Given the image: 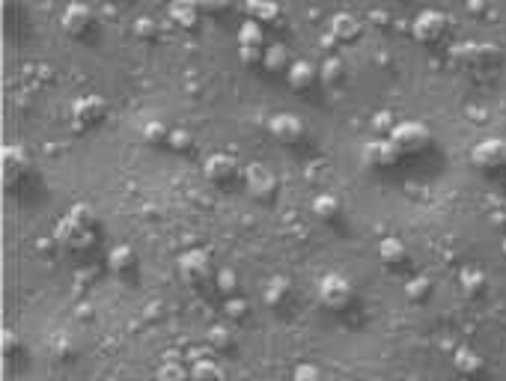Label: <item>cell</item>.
I'll use <instances>...</instances> for the list:
<instances>
[{
  "mask_svg": "<svg viewBox=\"0 0 506 381\" xmlns=\"http://www.w3.org/2000/svg\"><path fill=\"white\" fill-rule=\"evenodd\" d=\"M450 54L455 63H465V66H474V60H476V42H455L450 48Z\"/></svg>",
  "mask_w": 506,
  "mask_h": 381,
  "instance_id": "4dcf8cb0",
  "label": "cell"
},
{
  "mask_svg": "<svg viewBox=\"0 0 506 381\" xmlns=\"http://www.w3.org/2000/svg\"><path fill=\"white\" fill-rule=\"evenodd\" d=\"M105 113H108V105L101 96H81V98H74V105H72V122L78 131H84V129L98 125L105 120Z\"/></svg>",
  "mask_w": 506,
  "mask_h": 381,
  "instance_id": "3957f363",
  "label": "cell"
},
{
  "mask_svg": "<svg viewBox=\"0 0 506 381\" xmlns=\"http://www.w3.org/2000/svg\"><path fill=\"white\" fill-rule=\"evenodd\" d=\"M286 78H289V86H292V90H307V86H313L319 81V69H316L310 60H295L292 66H289Z\"/></svg>",
  "mask_w": 506,
  "mask_h": 381,
  "instance_id": "9a60e30c",
  "label": "cell"
},
{
  "mask_svg": "<svg viewBox=\"0 0 506 381\" xmlns=\"http://www.w3.org/2000/svg\"><path fill=\"white\" fill-rule=\"evenodd\" d=\"M191 381H223V370L214 361H197L191 370Z\"/></svg>",
  "mask_w": 506,
  "mask_h": 381,
  "instance_id": "83f0119b",
  "label": "cell"
},
{
  "mask_svg": "<svg viewBox=\"0 0 506 381\" xmlns=\"http://www.w3.org/2000/svg\"><path fill=\"white\" fill-rule=\"evenodd\" d=\"M60 24H63V30H66L69 36H84L86 30H90V24H93V9L86 4H69L66 9H63Z\"/></svg>",
  "mask_w": 506,
  "mask_h": 381,
  "instance_id": "7c38bea8",
  "label": "cell"
},
{
  "mask_svg": "<svg viewBox=\"0 0 506 381\" xmlns=\"http://www.w3.org/2000/svg\"><path fill=\"white\" fill-rule=\"evenodd\" d=\"M453 366H455V370H459L462 375H479V373H483V366H486V361L479 358L474 349L462 346L459 351L453 354Z\"/></svg>",
  "mask_w": 506,
  "mask_h": 381,
  "instance_id": "ffe728a7",
  "label": "cell"
},
{
  "mask_svg": "<svg viewBox=\"0 0 506 381\" xmlns=\"http://www.w3.org/2000/svg\"><path fill=\"white\" fill-rule=\"evenodd\" d=\"M500 250H503V257H506V238H503V245H500Z\"/></svg>",
  "mask_w": 506,
  "mask_h": 381,
  "instance_id": "c3c4849f",
  "label": "cell"
},
{
  "mask_svg": "<svg viewBox=\"0 0 506 381\" xmlns=\"http://www.w3.org/2000/svg\"><path fill=\"white\" fill-rule=\"evenodd\" d=\"M471 161L479 170H495L506 164V141L503 137H486L471 149Z\"/></svg>",
  "mask_w": 506,
  "mask_h": 381,
  "instance_id": "5b68a950",
  "label": "cell"
},
{
  "mask_svg": "<svg viewBox=\"0 0 506 381\" xmlns=\"http://www.w3.org/2000/svg\"><path fill=\"white\" fill-rule=\"evenodd\" d=\"M155 378H158V381H188L185 370H182V366L176 363V361H167V363H164Z\"/></svg>",
  "mask_w": 506,
  "mask_h": 381,
  "instance_id": "74e56055",
  "label": "cell"
},
{
  "mask_svg": "<svg viewBox=\"0 0 506 381\" xmlns=\"http://www.w3.org/2000/svg\"><path fill=\"white\" fill-rule=\"evenodd\" d=\"M247 313H250V304L245 298H226L223 301V316H226V319L238 322V319H245Z\"/></svg>",
  "mask_w": 506,
  "mask_h": 381,
  "instance_id": "d6a6232c",
  "label": "cell"
},
{
  "mask_svg": "<svg viewBox=\"0 0 506 381\" xmlns=\"http://www.w3.org/2000/svg\"><path fill=\"white\" fill-rule=\"evenodd\" d=\"M134 262H137V257H134V247H131V245H117V247H110V253H108V269H110L113 274L131 271Z\"/></svg>",
  "mask_w": 506,
  "mask_h": 381,
  "instance_id": "d6986e66",
  "label": "cell"
},
{
  "mask_svg": "<svg viewBox=\"0 0 506 381\" xmlns=\"http://www.w3.org/2000/svg\"><path fill=\"white\" fill-rule=\"evenodd\" d=\"M405 295H408V301H426L429 295H432V280L423 277V274L411 277V280L405 283Z\"/></svg>",
  "mask_w": 506,
  "mask_h": 381,
  "instance_id": "4316f807",
  "label": "cell"
},
{
  "mask_svg": "<svg viewBox=\"0 0 506 381\" xmlns=\"http://www.w3.org/2000/svg\"><path fill=\"white\" fill-rule=\"evenodd\" d=\"M247 12V21H257V24H274L280 18V4H271V0H253V4L245 6Z\"/></svg>",
  "mask_w": 506,
  "mask_h": 381,
  "instance_id": "ac0fdd59",
  "label": "cell"
},
{
  "mask_svg": "<svg viewBox=\"0 0 506 381\" xmlns=\"http://www.w3.org/2000/svg\"><path fill=\"white\" fill-rule=\"evenodd\" d=\"M268 131L280 143H298L304 137V120L295 117V113H277V117L268 120Z\"/></svg>",
  "mask_w": 506,
  "mask_h": 381,
  "instance_id": "9c48e42d",
  "label": "cell"
},
{
  "mask_svg": "<svg viewBox=\"0 0 506 381\" xmlns=\"http://www.w3.org/2000/svg\"><path fill=\"white\" fill-rule=\"evenodd\" d=\"M500 60V48L495 42H476V60L474 66H495Z\"/></svg>",
  "mask_w": 506,
  "mask_h": 381,
  "instance_id": "f546056e",
  "label": "cell"
},
{
  "mask_svg": "<svg viewBox=\"0 0 506 381\" xmlns=\"http://www.w3.org/2000/svg\"><path fill=\"white\" fill-rule=\"evenodd\" d=\"M467 9H471L474 15H483V12H486V4H479V0H471V4H467Z\"/></svg>",
  "mask_w": 506,
  "mask_h": 381,
  "instance_id": "7dc6e473",
  "label": "cell"
},
{
  "mask_svg": "<svg viewBox=\"0 0 506 381\" xmlns=\"http://www.w3.org/2000/svg\"><path fill=\"white\" fill-rule=\"evenodd\" d=\"M343 75H346V63H343V57L327 54L325 63H322V69H319V78H322L325 84H337V81H343Z\"/></svg>",
  "mask_w": 506,
  "mask_h": 381,
  "instance_id": "d4e9b609",
  "label": "cell"
},
{
  "mask_svg": "<svg viewBox=\"0 0 506 381\" xmlns=\"http://www.w3.org/2000/svg\"><path fill=\"white\" fill-rule=\"evenodd\" d=\"M467 117L476 120V122H486V120H488V110H486V108H467Z\"/></svg>",
  "mask_w": 506,
  "mask_h": 381,
  "instance_id": "f6af8a7d",
  "label": "cell"
},
{
  "mask_svg": "<svg viewBox=\"0 0 506 381\" xmlns=\"http://www.w3.org/2000/svg\"><path fill=\"white\" fill-rule=\"evenodd\" d=\"M339 209H343V202H339V197H334V194H316L313 197V214L319 221H337Z\"/></svg>",
  "mask_w": 506,
  "mask_h": 381,
  "instance_id": "603a6c76",
  "label": "cell"
},
{
  "mask_svg": "<svg viewBox=\"0 0 506 381\" xmlns=\"http://www.w3.org/2000/svg\"><path fill=\"white\" fill-rule=\"evenodd\" d=\"M209 346L212 349H230L233 346V331L230 328H223V325H214V328H209Z\"/></svg>",
  "mask_w": 506,
  "mask_h": 381,
  "instance_id": "1f68e13d",
  "label": "cell"
},
{
  "mask_svg": "<svg viewBox=\"0 0 506 381\" xmlns=\"http://www.w3.org/2000/svg\"><path fill=\"white\" fill-rule=\"evenodd\" d=\"M0 337H4V340H0V349H4V358H15V354H18V349H21L18 334H15V331H9V328H6V331L0 334Z\"/></svg>",
  "mask_w": 506,
  "mask_h": 381,
  "instance_id": "60d3db41",
  "label": "cell"
},
{
  "mask_svg": "<svg viewBox=\"0 0 506 381\" xmlns=\"http://www.w3.org/2000/svg\"><path fill=\"white\" fill-rule=\"evenodd\" d=\"M214 283H218L221 295H233V292L238 289V277H235L233 269H221L218 274H214Z\"/></svg>",
  "mask_w": 506,
  "mask_h": 381,
  "instance_id": "e575fe53",
  "label": "cell"
},
{
  "mask_svg": "<svg viewBox=\"0 0 506 381\" xmlns=\"http://www.w3.org/2000/svg\"><path fill=\"white\" fill-rule=\"evenodd\" d=\"M167 143H170L173 149L185 152V149H191V146H194V134L188 131V129H173L170 137H167Z\"/></svg>",
  "mask_w": 506,
  "mask_h": 381,
  "instance_id": "d590c367",
  "label": "cell"
},
{
  "mask_svg": "<svg viewBox=\"0 0 506 381\" xmlns=\"http://www.w3.org/2000/svg\"><path fill=\"white\" fill-rule=\"evenodd\" d=\"M134 36H141V39H155L158 36V21L155 18H137L134 21Z\"/></svg>",
  "mask_w": 506,
  "mask_h": 381,
  "instance_id": "ab89813d",
  "label": "cell"
},
{
  "mask_svg": "<svg viewBox=\"0 0 506 381\" xmlns=\"http://www.w3.org/2000/svg\"><path fill=\"white\" fill-rule=\"evenodd\" d=\"M390 141L399 149V155H417V152H423L429 146L432 134H429L423 122L408 120V122H396V129L390 131Z\"/></svg>",
  "mask_w": 506,
  "mask_h": 381,
  "instance_id": "6da1fadb",
  "label": "cell"
},
{
  "mask_svg": "<svg viewBox=\"0 0 506 381\" xmlns=\"http://www.w3.org/2000/svg\"><path fill=\"white\" fill-rule=\"evenodd\" d=\"M331 36L337 42H354L361 36V21L351 12H337L331 18Z\"/></svg>",
  "mask_w": 506,
  "mask_h": 381,
  "instance_id": "2e32d148",
  "label": "cell"
},
{
  "mask_svg": "<svg viewBox=\"0 0 506 381\" xmlns=\"http://www.w3.org/2000/svg\"><path fill=\"white\" fill-rule=\"evenodd\" d=\"M179 271L188 283H202L209 277L212 271V265H209V253L206 250H188L179 257Z\"/></svg>",
  "mask_w": 506,
  "mask_h": 381,
  "instance_id": "8fae6325",
  "label": "cell"
},
{
  "mask_svg": "<svg viewBox=\"0 0 506 381\" xmlns=\"http://www.w3.org/2000/svg\"><path fill=\"white\" fill-rule=\"evenodd\" d=\"M337 45H339V42L334 39V36H331V33H327V36H325V39H322V48H325V51H337Z\"/></svg>",
  "mask_w": 506,
  "mask_h": 381,
  "instance_id": "bcb514c9",
  "label": "cell"
},
{
  "mask_svg": "<svg viewBox=\"0 0 506 381\" xmlns=\"http://www.w3.org/2000/svg\"><path fill=\"white\" fill-rule=\"evenodd\" d=\"M202 173H206L209 182H226L235 176V161H233V155L214 152V155H209L206 164H202Z\"/></svg>",
  "mask_w": 506,
  "mask_h": 381,
  "instance_id": "4fadbf2b",
  "label": "cell"
},
{
  "mask_svg": "<svg viewBox=\"0 0 506 381\" xmlns=\"http://www.w3.org/2000/svg\"><path fill=\"white\" fill-rule=\"evenodd\" d=\"M143 137L152 143V146H158V143H167V137H170V131L164 129V122H158V120H149L146 125H143Z\"/></svg>",
  "mask_w": 506,
  "mask_h": 381,
  "instance_id": "836d02e7",
  "label": "cell"
},
{
  "mask_svg": "<svg viewBox=\"0 0 506 381\" xmlns=\"http://www.w3.org/2000/svg\"><path fill=\"white\" fill-rule=\"evenodd\" d=\"M170 18L176 21V27L191 30L200 21V9L194 4H188V0H179V4H170Z\"/></svg>",
  "mask_w": 506,
  "mask_h": 381,
  "instance_id": "cb8c5ba5",
  "label": "cell"
},
{
  "mask_svg": "<svg viewBox=\"0 0 506 381\" xmlns=\"http://www.w3.org/2000/svg\"><path fill=\"white\" fill-rule=\"evenodd\" d=\"M0 170H4V185L12 188L27 173V152L21 146H4V152H0Z\"/></svg>",
  "mask_w": 506,
  "mask_h": 381,
  "instance_id": "30bf717a",
  "label": "cell"
},
{
  "mask_svg": "<svg viewBox=\"0 0 506 381\" xmlns=\"http://www.w3.org/2000/svg\"><path fill=\"white\" fill-rule=\"evenodd\" d=\"M238 60L245 66H253V63H262V51L259 48H238Z\"/></svg>",
  "mask_w": 506,
  "mask_h": 381,
  "instance_id": "b9f144b4",
  "label": "cell"
},
{
  "mask_svg": "<svg viewBox=\"0 0 506 381\" xmlns=\"http://www.w3.org/2000/svg\"><path fill=\"white\" fill-rule=\"evenodd\" d=\"M54 351H57V358H66V354L72 351V346H69V342H66V337H63V334H60V337L54 340Z\"/></svg>",
  "mask_w": 506,
  "mask_h": 381,
  "instance_id": "7bdbcfd3",
  "label": "cell"
},
{
  "mask_svg": "<svg viewBox=\"0 0 506 381\" xmlns=\"http://www.w3.org/2000/svg\"><path fill=\"white\" fill-rule=\"evenodd\" d=\"M262 66L268 69V72H289V51H286V45H280V42H274V45H268L262 51Z\"/></svg>",
  "mask_w": 506,
  "mask_h": 381,
  "instance_id": "7402d4cb",
  "label": "cell"
},
{
  "mask_svg": "<svg viewBox=\"0 0 506 381\" xmlns=\"http://www.w3.org/2000/svg\"><path fill=\"white\" fill-rule=\"evenodd\" d=\"M414 39L417 42H426V45H432L438 39H444V33H447V15L444 12H438V9H426L420 12V15L414 18Z\"/></svg>",
  "mask_w": 506,
  "mask_h": 381,
  "instance_id": "277c9868",
  "label": "cell"
},
{
  "mask_svg": "<svg viewBox=\"0 0 506 381\" xmlns=\"http://www.w3.org/2000/svg\"><path fill=\"white\" fill-rule=\"evenodd\" d=\"M405 381H420V378H405Z\"/></svg>",
  "mask_w": 506,
  "mask_h": 381,
  "instance_id": "681fc988",
  "label": "cell"
},
{
  "mask_svg": "<svg viewBox=\"0 0 506 381\" xmlns=\"http://www.w3.org/2000/svg\"><path fill=\"white\" fill-rule=\"evenodd\" d=\"M66 218H72L78 226H84V230H93L96 226V212H93V206H86V202H74Z\"/></svg>",
  "mask_w": 506,
  "mask_h": 381,
  "instance_id": "f1b7e54d",
  "label": "cell"
},
{
  "mask_svg": "<svg viewBox=\"0 0 506 381\" xmlns=\"http://www.w3.org/2000/svg\"><path fill=\"white\" fill-rule=\"evenodd\" d=\"M292 381H325V378H322V370L316 363H298L295 373H292Z\"/></svg>",
  "mask_w": 506,
  "mask_h": 381,
  "instance_id": "f35d334b",
  "label": "cell"
},
{
  "mask_svg": "<svg viewBox=\"0 0 506 381\" xmlns=\"http://www.w3.org/2000/svg\"><path fill=\"white\" fill-rule=\"evenodd\" d=\"M245 188H247L250 197L268 200V197L274 194V188H277V179H274V173L265 167V164H247V170H245Z\"/></svg>",
  "mask_w": 506,
  "mask_h": 381,
  "instance_id": "52a82bcc",
  "label": "cell"
},
{
  "mask_svg": "<svg viewBox=\"0 0 506 381\" xmlns=\"http://www.w3.org/2000/svg\"><path fill=\"white\" fill-rule=\"evenodd\" d=\"M378 257H382L384 265H402L408 259V247H405V241L399 238H382V245H378Z\"/></svg>",
  "mask_w": 506,
  "mask_h": 381,
  "instance_id": "44dd1931",
  "label": "cell"
},
{
  "mask_svg": "<svg viewBox=\"0 0 506 381\" xmlns=\"http://www.w3.org/2000/svg\"><path fill=\"white\" fill-rule=\"evenodd\" d=\"M394 129H396V120H394V113H390V110H378L375 117H372V131L390 134Z\"/></svg>",
  "mask_w": 506,
  "mask_h": 381,
  "instance_id": "8d00e7d4",
  "label": "cell"
},
{
  "mask_svg": "<svg viewBox=\"0 0 506 381\" xmlns=\"http://www.w3.org/2000/svg\"><path fill=\"white\" fill-rule=\"evenodd\" d=\"M390 18H387V12H382V9H375V12H370V24H375V27H384Z\"/></svg>",
  "mask_w": 506,
  "mask_h": 381,
  "instance_id": "ee69618b",
  "label": "cell"
},
{
  "mask_svg": "<svg viewBox=\"0 0 506 381\" xmlns=\"http://www.w3.org/2000/svg\"><path fill=\"white\" fill-rule=\"evenodd\" d=\"M459 289H462V295L467 298H476V295H483V292L488 289V277L483 269H476V265H465V269L459 271Z\"/></svg>",
  "mask_w": 506,
  "mask_h": 381,
  "instance_id": "5bb4252c",
  "label": "cell"
},
{
  "mask_svg": "<svg viewBox=\"0 0 506 381\" xmlns=\"http://www.w3.org/2000/svg\"><path fill=\"white\" fill-rule=\"evenodd\" d=\"M292 295V280L289 277H283V274H277V277H271L268 283H265V289H262V301L268 304V307H280V304Z\"/></svg>",
  "mask_w": 506,
  "mask_h": 381,
  "instance_id": "e0dca14e",
  "label": "cell"
},
{
  "mask_svg": "<svg viewBox=\"0 0 506 381\" xmlns=\"http://www.w3.org/2000/svg\"><path fill=\"white\" fill-rule=\"evenodd\" d=\"M319 301L325 304V307H331V310L349 307V301H351V283H349V277L337 274V271H327L322 280H319Z\"/></svg>",
  "mask_w": 506,
  "mask_h": 381,
  "instance_id": "7a4b0ae2",
  "label": "cell"
},
{
  "mask_svg": "<svg viewBox=\"0 0 506 381\" xmlns=\"http://www.w3.org/2000/svg\"><path fill=\"white\" fill-rule=\"evenodd\" d=\"M238 48H262V27L257 21H245L238 27Z\"/></svg>",
  "mask_w": 506,
  "mask_h": 381,
  "instance_id": "484cf974",
  "label": "cell"
},
{
  "mask_svg": "<svg viewBox=\"0 0 506 381\" xmlns=\"http://www.w3.org/2000/svg\"><path fill=\"white\" fill-rule=\"evenodd\" d=\"M54 238H57V245L66 250H86L93 245V230H84V226H78L72 218H63L54 230Z\"/></svg>",
  "mask_w": 506,
  "mask_h": 381,
  "instance_id": "ba28073f",
  "label": "cell"
},
{
  "mask_svg": "<svg viewBox=\"0 0 506 381\" xmlns=\"http://www.w3.org/2000/svg\"><path fill=\"white\" fill-rule=\"evenodd\" d=\"M361 161L366 164L370 170H378V167H390V164L399 161V149L394 146V141H370L363 143L361 149Z\"/></svg>",
  "mask_w": 506,
  "mask_h": 381,
  "instance_id": "8992f818",
  "label": "cell"
}]
</instances>
